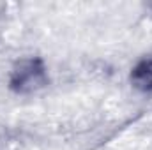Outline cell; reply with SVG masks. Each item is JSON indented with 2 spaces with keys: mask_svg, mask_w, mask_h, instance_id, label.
<instances>
[{
  "mask_svg": "<svg viewBox=\"0 0 152 150\" xmlns=\"http://www.w3.org/2000/svg\"><path fill=\"white\" fill-rule=\"evenodd\" d=\"M48 83V74L42 60L39 58H23L16 64L11 73L9 87L16 94H32Z\"/></svg>",
  "mask_w": 152,
  "mask_h": 150,
  "instance_id": "cell-1",
  "label": "cell"
},
{
  "mask_svg": "<svg viewBox=\"0 0 152 150\" xmlns=\"http://www.w3.org/2000/svg\"><path fill=\"white\" fill-rule=\"evenodd\" d=\"M129 79L136 90L145 92V94L152 92V55L143 57L142 60L134 64V67L131 69Z\"/></svg>",
  "mask_w": 152,
  "mask_h": 150,
  "instance_id": "cell-2",
  "label": "cell"
}]
</instances>
